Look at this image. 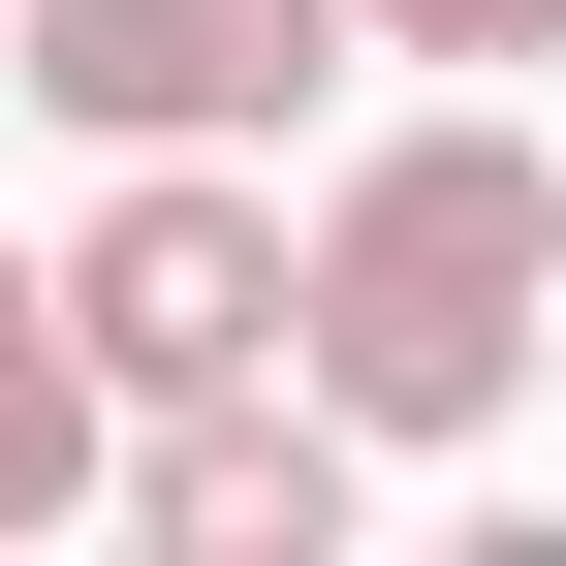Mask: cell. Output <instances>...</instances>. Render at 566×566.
<instances>
[{
  "label": "cell",
  "mask_w": 566,
  "mask_h": 566,
  "mask_svg": "<svg viewBox=\"0 0 566 566\" xmlns=\"http://www.w3.org/2000/svg\"><path fill=\"white\" fill-rule=\"evenodd\" d=\"M346 472H378V441H346L315 378H189V409H126L95 504L158 535V566H346Z\"/></svg>",
  "instance_id": "cell-4"
},
{
  "label": "cell",
  "mask_w": 566,
  "mask_h": 566,
  "mask_svg": "<svg viewBox=\"0 0 566 566\" xmlns=\"http://www.w3.org/2000/svg\"><path fill=\"white\" fill-rule=\"evenodd\" d=\"M378 63H566V0H346Z\"/></svg>",
  "instance_id": "cell-6"
},
{
  "label": "cell",
  "mask_w": 566,
  "mask_h": 566,
  "mask_svg": "<svg viewBox=\"0 0 566 566\" xmlns=\"http://www.w3.org/2000/svg\"><path fill=\"white\" fill-rule=\"evenodd\" d=\"M535 346H566V158H535L504 95L378 126V158L283 221V378H315L346 441H504Z\"/></svg>",
  "instance_id": "cell-1"
},
{
  "label": "cell",
  "mask_w": 566,
  "mask_h": 566,
  "mask_svg": "<svg viewBox=\"0 0 566 566\" xmlns=\"http://www.w3.org/2000/svg\"><path fill=\"white\" fill-rule=\"evenodd\" d=\"M63 346H95V409H189V378H283V189L252 158H126L95 221L32 252Z\"/></svg>",
  "instance_id": "cell-3"
},
{
  "label": "cell",
  "mask_w": 566,
  "mask_h": 566,
  "mask_svg": "<svg viewBox=\"0 0 566 566\" xmlns=\"http://www.w3.org/2000/svg\"><path fill=\"white\" fill-rule=\"evenodd\" d=\"M346 63H378L346 0H0V95L95 158H283Z\"/></svg>",
  "instance_id": "cell-2"
},
{
  "label": "cell",
  "mask_w": 566,
  "mask_h": 566,
  "mask_svg": "<svg viewBox=\"0 0 566 566\" xmlns=\"http://www.w3.org/2000/svg\"><path fill=\"white\" fill-rule=\"evenodd\" d=\"M95 472H126V409H95V346H63V283L0 252V535H63Z\"/></svg>",
  "instance_id": "cell-5"
}]
</instances>
